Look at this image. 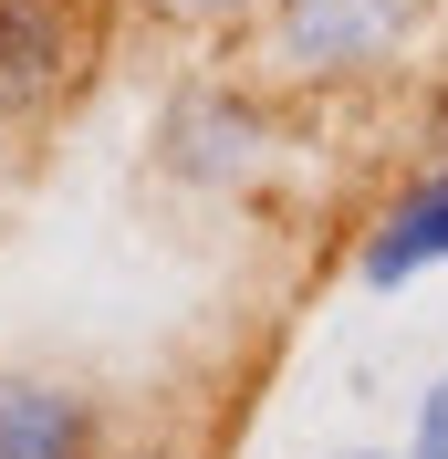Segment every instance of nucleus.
I'll use <instances>...</instances> for the list:
<instances>
[{"label": "nucleus", "instance_id": "1a4fd4ad", "mask_svg": "<svg viewBox=\"0 0 448 459\" xmlns=\"http://www.w3.org/2000/svg\"><path fill=\"white\" fill-rule=\"evenodd\" d=\"M334 459H396V449H334Z\"/></svg>", "mask_w": 448, "mask_h": 459}, {"label": "nucleus", "instance_id": "6e6552de", "mask_svg": "<svg viewBox=\"0 0 448 459\" xmlns=\"http://www.w3.org/2000/svg\"><path fill=\"white\" fill-rule=\"evenodd\" d=\"M115 459H177V449H115Z\"/></svg>", "mask_w": 448, "mask_h": 459}, {"label": "nucleus", "instance_id": "0eeeda50", "mask_svg": "<svg viewBox=\"0 0 448 459\" xmlns=\"http://www.w3.org/2000/svg\"><path fill=\"white\" fill-rule=\"evenodd\" d=\"M146 11H168V22H261L271 0H146Z\"/></svg>", "mask_w": 448, "mask_h": 459}, {"label": "nucleus", "instance_id": "7ed1b4c3", "mask_svg": "<svg viewBox=\"0 0 448 459\" xmlns=\"http://www.w3.org/2000/svg\"><path fill=\"white\" fill-rule=\"evenodd\" d=\"M157 146H168V168L198 178V188H220V178H251L261 168V105L229 84H198L168 105V126H157Z\"/></svg>", "mask_w": 448, "mask_h": 459}, {"label": "nucleus", "instance_id": "423d86ee", "mask_svg": "<svg viewBox=\"0 0 448 459\" xmlns=\"http://www.w3.org/2000/svg\"><path fill=\"white\" fill-rule=\"evenodd\" d=\"M407 459H448V366L418 386V418H407Z\"/></svg>", "mask_w": 448, "mask_h": 459}, {"label": "nucleus", "instance_id": "20e7f679", "mask_svg": "<svg viewBox=\"0 0 448 459\" xmlns=\"http://www.w3.org/2000/svg\"><path fill=\"white\" fill-rule=\"evenodd\" d=\"M438 261H448V168H427L375 209V230H365V251H355V282L396 292V282H418V272H438Z\"/></svg>", "mask_w": 448, "mask_h": 459}, {"label": "nucleus", "instance_id": "39448f33", "mask_svg": "<svg viewBox=\"0 0 448 459\" xmlns=\"http://www.w3.org/2000/svg\"><path fill=\"white\" fill-rule=\"evenodd\" d=\"M0 459H94V397L0 366Z\"/></svg>", "mask_w": 448, "mask_h": 459}, {"label": "nucleus", "instance_id": "f03ea898", "mask_svg": "<svg viewBox=\"0 0 448 459\" xmlns=\"http://www.w3.org/2000/svg\"><path fill=\"white\" fill-rule=\"evenodd\" d=\"M105 63V0H0V115L31 126Z\"/></svg>", "mask_w": 448, "mask_h": 459}, {"label": "nucleus", "instance_id": "f257e3e1", "mask_svg": "<svg viewBox=\"0 0 448 459\" xmlns=\"http://www.w3.org/2000/svg\"><path fill=\"white\" fill-rule=\"evenodd\" d=\"M271 63L303 84H365L418 42L427 0H271Z\"/></svg>", "mask_w": 448, "mask_h": 459}]
</instances>
